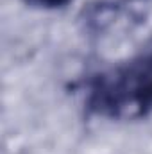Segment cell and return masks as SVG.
Returning <instances> with one entry per match:
<instances>
[{
  "instance_id": "1",
  "label": "cell",
  "mask_w": 152,
  "mask_h": 154,
  "mask_svg": "<svg viewBox=\"0 0 152 154\" xmlns=\"http://www.w3.org/2000/svg\"><path fill=\"white\" fill-rule=\"evenodd\" d=\"M32 2H38V4H45V5H61L68 0H32Z\"/></svg>"
}]
</instances>
